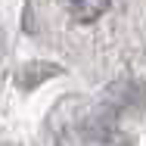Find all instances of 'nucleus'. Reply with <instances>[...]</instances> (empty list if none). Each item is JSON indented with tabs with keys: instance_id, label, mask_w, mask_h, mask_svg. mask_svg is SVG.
<instances>
[{
	"instance_id": "nucleus-1",
	"label": "nucleus",
	"mask_w": 146,
	"mask_h": 146,
	"mask_svg": "<svg viewBox=\"0 0 146 146\" xmlns=\"http://www.w3.org/2000/svg\"><path fill=\"white\" fill-rule=\"evenodd\" d=\"M112 0H68V9L78 22H96L106 9H109Z\"/></svg>"
}]
</instances>
